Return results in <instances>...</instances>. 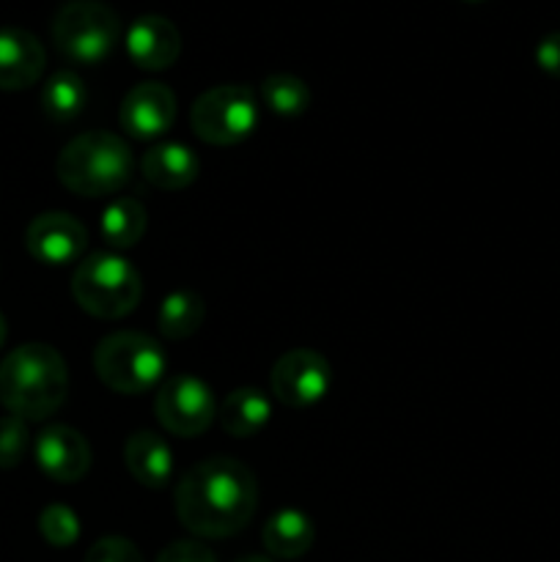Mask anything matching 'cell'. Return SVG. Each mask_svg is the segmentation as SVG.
I'll return each instance as SVG.
<instances>
[{"instance_id": "1", "label": "cell", "mask_w": 560, "mask_h": 562, "mask_svg": "<svg viewBox=\"0 0 560 562\" xmlns=\"http://www.w3.org/2000/svg\"><path fill=\"white\" fill-rule=\"evenodd\" d=\"M256 475L231 456L192 467L176 486V516L198 538H231L256 514Z\"/></svg>"}, {"instance_id": "2", "label": "cell", "mask_w": 560, "mask_h": 562, "mask_svg": "<svg viewBox=\"0 0 560 562\" xmlns=\"http://www.w3.org/2000/svg\"><path fill=\"white\" fill-rule=\"evenodd\" d=\"M66 393L69 371L53 346L25 344L0 362V404L25 423L55 415Z\"/></svg>"}, {"instance_id": "3", "label": "cell", "mask_w": 560, "mask_h": 562, "mask_svg": "<svg viewBox=\"0 0 560 562\" xmlns=\"http://www.w3.org/2000/svg\"><path fill=\"white\" fill-rule=\"evenodd\" d=\"M132 151L113 132H86L66 143L55 173L60 184L82 198H104L132 179Z\"/></svg>"}, {"instance_id": "4", "label": "cell", "mask_w": 560, "mask_h": 562, "mask_svg": "<svg viewBox=\"0 0 560 562\" xmlns=\"http://www.w3.org/2000/svg\"><path fill=\"white\" fill-rule=\"evenodd\" d=\"M143 294L137 269L115 252H93L82 258L71 278V296L86 313L97 318L130 316Z\"/></svg>"}, {"instance_id": "5", "label": "cell", "mask_w": 560, "mask_h": 562, "mask_svg": "<svg viewBox=\"0 0 560 562\" xmlns=\"http://www.w3.org/2000/svg\"><path fill=\"white\" fill-rule=\"evenodd\" d=\"M93 368L104 387L119 395H143L165 376V351L152 335L113 333L99 340Z\"/></svg>"}, {"instance_id": "6", "label": "cell", "mask_w": 560, "mask_h": 562, "mask_svg": "<svg viewBox=\"0 0 560 562\" xmlns=\"http://www.w3.org/2000/svg\"><path fill=\"white\" fill-rule=\"evenodd\" d=\"M119 38V14L102 0H69L53 20L55 49L75 64H99L113 53Z\"/></svg>"}, {"instance_id": "7", "label": "cell", "mask_w": 560, "mask_h": 562, "mask_svg": "<svg viewBox=\"0 0 560 562\" xmlns=\"http://www.w3.org/2000/svg\"><path fill=\"white\" fill-rule=\"evenodd\" d=\"M192 132L209 146H236L258 124L256 93L247 86H217L195 99L190 110Z\"/></svg>"}, {"instance_id": "8", "label": "cell", "mask_w": 560, "mask_h": 562, "mask_svg": "<svg viewBox=\"0 0 560 562\" xmlns=\"http://www.w3.org/2000/svg\"><path fill=\"white\" fill-rule=\"evenodd\" d=\"M154 412H157L159 426L168 434L181 439L201 437L217 415L214 393L203 379L198 376H170L159 387L154 398Z\"/></svg>"}, {"instance_id": "9", "label": "cell", "mask_w": 560, "mask_h": 562, "mask_svg": "<svg viewBox=\"0 0 560 562\" xmlns=\"http://www.w3.org/2000/svg\"><path fill=\"white\" fill-rule=\"evenodd\" d=\"M329 379H333L329 362L318 351L291 349L275 362L269 384L280 404L302 409V406L318 404L327 395Z\"/></svg>"}, {"instance_id": "10", "label": "cell", "mask_w": 560, "mask_h": 562, "mask_svg": "<svg viewBox=\"0 0 560 562\" xmlns=\"http://www.w3.org/2000/svg\"><path fill=\"white\" fill-rule=\"evenodd\" d=\"M88 245L86 225L66 212H44L27 225L25 247L36 261L64 267L77 261Z\"/></svg>"}, {"instance_id": "11", "label": "cell", "mask_w": 560, "mask_h": 562, "mask_svg": "<svg viewBox=\"0 0 560 562\" xmlns=\"http://www.w3.org/2000/svg\"><path fill=\"white\" fill-rule=\"evenodd\" d=\"M121 126L135 140H154L176 121V93L163 82H141L121 102Z\"/></svg>"}, {"instance_id": "12", "label": "cell", "mask_w": 560, "mask_h": 562, "mask_svg": "<svg viewBox=\"0 0 560 562\" xmlns=\"http://www.w3.org/2000/svg\"><path fill=\"white\" fill-rule=\"evenodd\" d=\"M36 464L55 483H77L91 470V445L71 426H49L36 437Z\"/></svg>"}, {"instance_id": "13", "label": "cell", "mask_w": 560, "mask_h": 562, "mask_svg": "<svg viewBox=\"0 0 560 562\" xmlns=\"http://www.w3.org/2000/svg\"><path fill=\"white\" fill-rule=\"evenodd\" d=\"M179 27L159 14H143L126 31V55L137 69L165 71L179 60Z\"/></svg>"}, {"instance_id": "14", "label": "cell", "mask_w": 560, "mask_h": 562, "mask_svg": "<svg viewBox=\"0 0 560 562\" xmlns=\"http://www.w3.org/2000/svg\"><path fill=\"white\" fill-rule=\"evenodd\" d=\"M42 42L22 27H0V91H22L44 75Z\"/></svg>"}, {"instance_id": "15", "label": "cell", "mask_w": 560, "mask_h": 562, "mask_svg": "<svg viewBox=\"0 0 560 562\" xmlns=\"http://www.w3.org/2000/svg\"><path fill=\"white\" fill-rule=\"evenodd\" d=\"M124 464L130 475L146 488H165L173 475V453L154 431H135L126 439Z\"/></svg>"}, {"instance_id": "16", "label": "cell", "mask_w": 560, "mask_h": 562, "mask_svg": "<svg viewBox=\"0 0 560 562\" xmlns=\"http://www.w3.org/2000/svg\"><path fill=\"white\" fill-rule=\"evenodd\" d=\"M198 157L184 143H159L148 148L141 159V173L157 190L176 192L190 187L198 179Z\"/></svg>"}, {"instance_id": "17", "label": "cell", "mask_w": 560, "mask_h": 562, "mask_svg": "<svg viewBox=\"0 0 560 562\" xmlns=\"http://www.w3.org/2000/svg\"><path fill=\"white\" fill-rule=\"evenodd\" d=\"M264 549H267L272 558L280 560H296L302 554L311 552L313 541H316V527H313L311 516L302 514V510L285 508L278 510L275 516H269L267 525L261 530Z\"/></svg>"}, {"instance_id": "18", "label": "cell", "mask_w": 560, "mask_h": 562, "mask_svg": "<svg viewBox=\"0 0 560 562\" xmlns=\"http://www.w3.org/2000/svg\"><path fill=\"white\" fill-rule=\"evenodd\" d=\"M217 417L225 434L236 439H247L256 437L267 426L269 417H272V404H269V398L261 390L239 387L225 395L223 406L217 409Z\"/></svg>"}, {"instance_id": "19", "label": "cell", "mask_w": 560, "mask_h": 562, "mask_svg": "<svg viewBox=\"0 0 560 562\" xmlns=\"http://www.w3.org/2000/svg\"><path fill=\"white\" fill-rule=\"evenodd\" d=\"M203 316L206 305L198 291H173L159 305L157 327L168 340H187L201 329Z\"/></svg>"}, {"instance_id": "20", "label": "cell", "mask_w": 560, "mask_h": 562, "mask_svg": "<svg viewBox=\"0 0 560 562\" xmlns=\"http://www.w3.org/2000/svg\"><path fill=\"white\" fill-rule=\"evenodd\" d=\"M99 228H102L104 241L110 247H115V250H130V247H135L143 239V234L148 228L146 209L137 201H132V198H119V201H113L102 212Z\"/></svg>"}, {"instance_id": "21", "label": "cell", "mask_w": 560, "mask_h": 562, "mask_svg": "<svg viewBox=\"0 0 560 562\" xmlns=\"http://www.w3.org/2000/svg\"><path fill=\"white\" fill-rule=\"evenodd\" d=\"M86 108V86L75 71H55L42 88V110L55 124L77 119Z\"/></svg>"}, {"instance_id": "22", "label": "cell", "mask_w": 560, "mask_h": 562, "mask_svg": "<svg viewBox=\"0 0 560 562\" xmlns=\"http://www.w3.org/2000/svg\"><path fill=\"white\" fill-rule=\"evenodd\" d=\"M258 91H261V102L275 115L294 119V115H302L311 108V88L294 75H269Z\"/></svg>"}, {"instance_id": "23", "label": "cell", "mask_w": 560, "mask_h": 562, "mask_svg": "<svg viewBox=\"0 0 560 562\" xmlns=\"http://www.w3.org/2000/svg\"><path fill=\"white\" fill-rule=\"evenodd\" d=\"M38 532L55 549H66L80 538V519L66 505H47L38 516Z\"/></svg>"}, {"instance_id": "24", "label": "cell", "mask_w": 560, "mask_h": 562, "mask_svg": "<svg viewBox=\"0 0 560 562\" xmlns=\"http://www.w3.org/2000/svg\"><path fill=\"white\" fill-rule=\"evenodd\" d=\"M31 445L27 423L16 415L0 417V470H14L22 464Z\"/></svg>"}, {"instance_id": "25", "label": "cell", "mask_w": 560, "mask_h": 562, "mask_svg": "<svg viewBox=\"0 0 560 562\" xmlns=\"http://www.w3.org/2000/svg\"><path fill=\"white\" fill-rule=\"evenodd\" d=\"M82 562H143V554L132 541L121 536L99 538L91 549L86 552Z\"/></svg>"}, {"instance_id": "26", "label": "cell", "mask_w": 560, "mask_h": 562, "mask_svg": "<svg viewBox=\"0 0 560 562\" xmlns=\"http://www.w3.org/2000/svg\"><path fill=\"white\" fill-rule=\"evenodd\" d=\"M154 562H217V558L201 541H176L165 547Z\"/></svg>"}, {"instance_id": "27", "label": "cell", "mask_w": 560, "mask_h": 562, "mask_svg": "<svg viewBox=\"0 0 560 562\" xmlns=\"http://www.w3.org/2000/svg\"><path fill=\"white\" fill-rule=\"evenodd\" d=\"M538 69L547 71L549 77H560V31L547 33L536 47Z\"/></svg>"}, {"instance_id": "28", "label": "cell", "mask_w": 560, "mask_h": 562, "mask_svg": "<svg viewBox=\"0 0 560 562\" xmlns=\"http://www.w3.org/2000/svg\"><path fill=\"white\" fill-rule=\"evenodd\" d=\"M5 335H9V324H5L3 313H0V349H3V344H5Z\"/></svg>"}, {"instance_id": "29", "label": "cell", "mask_w": 560, "mask_h": 562, "mask_svg": "<svg viewBox=\"0 0 560 562\" xmlns=\"http://www.w3.org/2000/svg\"><path fill=\"white\" fill-rule=\"evenodd\" d=\"M236 562H272L269 558H258V554H247V558L236 560Z\"/></svg>"}]
</instances>
